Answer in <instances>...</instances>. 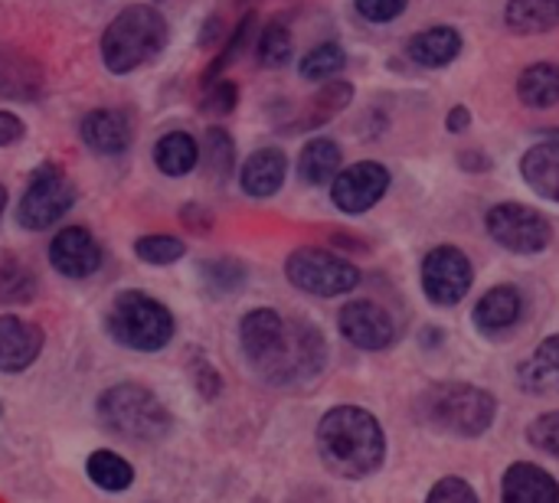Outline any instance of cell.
Here are the masks:
<instances>
[{
  "instance_id": "obj_1",
  "label": "cell",
  "mask_w": 559,
  "mask_h": 503,
  "mask_svg": "<svg viewBox=\"0 0 559 503\" xmlns=\"http://www.w3.org/2000/svg\"><path fill=\"white\" fill-rule=\"evenodd\" d=\"M318 452L331 475L360 481L383 465L386 439L367 409L337 406L318 422Z\"/></svg>"
},
{
  "instance_id": "obj_2",
  "label": "cell",
  "mask_w": 559,
  "mask_h": 503,
  "mask_svg": "<svg viewBox=\"0 0 559 503\" xmlns=\"http://www.w3.org/2000/svg\"><path fill=\"white\" fill-rule=\"evenodd\" d=\"M170 43V26L164 13L151 3L124 7L102 33L98 52L111 75H131L141 65L154 62Z\"/></svg>"
},
{
  "instance_id": "obj_3",
  "label": "cell",
  "mask_w": 559,
  "mask_h": 503,
  "mask_svg": "<svg viewBox=\"0 0 559 503\" xmlns=\"http://www.w3.org/2000/svg\"><path fill=\"white\" fill-rule=\"evenodd\" d=\"M416 412L436 432L459 435V439H478L495 426L498 403L491 393H485L472 383H436L419 396Z\"/></svg>"
},
{
  "instance_id": "obj_4",
  "label": "cell",
  "mask_w": 559,
  "mask_h": 503,
  "mask_svg": "<svg viewBox=\"0 0 559 503\" xmlns=\"http://www.w3.org/2000/svg\"><path fill=\"white\" fill-rule=\"evenodd\" d=\"M269 386H298L318 380L328 367V340L311 321H285L275 344L249 363Z\"/></svg>"
},
{
  "instance_id": "obj_5",
  "label": "cell",
  "mask_w": 559,
  "mask_h": 503,
  "mask_svg": "<svg viewBox=\"0 0 559 503\" xmlns=\"http://www.w3.org/2000/svg\"><path fill=\"white\" fill-rule=\"evenodd\" d=\"M98 419L111 435L128 442H157L174 426L167 406L138 383H118L105 390L98 396Z\"/></svg>"
},
{
  "instance_id": "obj_6",
  "label": "cell",
  "mask_w": 559,
  "mask_h": 503,
  "mask_svg": "<svg viewBox=\"0 0 559 503\" xmlns=\"http://www.w3.org/2000/svg\"><path fill=\"white\" fill-rule=\"evenodd\" d=\"M105 331L128 350L157 354L174 340V314L147 291H121L105 314Z\"/></svg>"
},
{
  "instance_id": "obj_7",
  "label": "cell",
  "mask_w": 559,
  "mask_h": 503,
  "mask_svg": "<svg viewBox=\"0 0 559 503\" xmlns=\"http://www.w3.org/2000/svg\"><path fill=\"white\" fill-rule=\"evenodd\" d=\"M79 200L75 183L62 173L59 164H43L29 173V183L16 206V223L29 232L52 229Z\"/></svg>"
},
{
  "instance_id": "obj_8",
  "label": "cell",
  "mask_w": 559,
  "mask_h": 503,
  "mask_svg": "<svg viewBox=\"0 0 559 503\" xmlns=\"http://www.w3.org/2000/svg\"><path fill=\"white\" fill-rule=\"evenodd\" d=\"M285 278L314 298H337L360 285V268L328 249H295L285 259Z\"/></svg>"
},
{
  "instance_id": "obj_9",
  "label": "cell",
  "mask_w": 559,
  "mask_h": 503,
  "mask_svg": "<svg viewBox=\"0 0 559 503\" xmlns=\"http://www.w3.org/2000/svg\"><path fill=\"white\" fill-rule=\"evenodd\" d=\"M485 229L488 236L514 255H540L554 242V226L550 219L527 203H495L485 213Z\"/></svg>"
},
{
  "instance_id": "obj_10",
  "label": "cell",
  "mask_w": 559,
  "mask_h": 503,
  "mask_svg": "<svg viewBox=\"0 0 559 503\" xmlns=\"http://www.w3.org/2000/svg\"><path fill=\"white\" fill-rule=\"evenodd\" d=\"M423 291L432 304L452 308L475 285V265L459 245H436L423 259Z\"/></svg>"
},
{
  "instance_id": "obj_11",
  "label": "cell",
  "mask_w": 559,
  "mask_h": 503,
  "mask_svg": "<svg viewBox=\"0 0 559 503\" xmlns=\"http://www.w3.org/2000/svg\"><path fill=\"white\" fill-rule=\"evenodd\" d=\"M390 183L393 177L380 160H357L350 167H341L331 180V203L347 216H360L386 196Z\"/></svg>"
},
{
  "instance_id": "obj_12",
  "label": "cell",
  "mask_w": 559,
  "mask_h": 503,
  "mask_svg": "<svg viewBox=\"0 0 559 503\" xmlns=\"http://www.w3.org/2000/svg\"><path fill=\"white\" fill-rule=\"evenodd\" d=\"M337 327L347 344H354L357 350H370V354L386 350L396 340V324H393L390 311L367 298L344 304L337 314Z\"/></svg>"
},
{
  "instance_id": "obj_13",
  "label": "cell",
  "mask_w": 559,
  "mask_h": 503,
  "mask_svg": "<svg viewBox=\"0 0 559 503\" xmlns=\"http://www.w3.org/2000/svg\"><path fill=\"white\" fill-rule=\"evenodd\" d=\"M102 262H105V252L85 226H66L49 242V265L62 278H75V282L92 278L102 268Z\"/></svg>"
},
{
  "instance_id": "obj_14",
  "label": "cell",
  "mask_w": 559,
  "mask_h": 503,
  "mask_svg": "<svg viewBox=\"0 0 559 503\" xmlns=\"http://www.w3.org/2000/svg\"><path fill=\"white\" fill-rule=\"evenodd\" d=\"M82 144L98 157H121L134 144V121L124 108H95L79 121Z\"/></svg>"
},
{
  "instance_id": "obj_15",
  "label": "cell",
  "mask_w": 559,
  "mask_h": 503,
  "mask_svg": "<svg viewBox=\"0 0 559 503\" xmlns=\"http://www.w3.org/2000/svg\"><path fill=\"white\" fill-rule=\"evenodd\" d=\"M46 88V72L43 65L10 46V43H0V98L7 101H36Z\"/></svg>"
},
{
  "instance_id": "obj_16",
  "label": "cell",
  "mask_w": 559,
  "mask_h": 503,
  "mask_svg": "<svg viewBox=\"0 0 559 503\" xmlns=\"http://www.w3.org/2000/svg\"><path fill=\"white\" fill-rule=\"evenodd\" d=\"M43 354V331L33 321L0 314V373H23Z\"/></svg>"
},
{
  "instance_id": "obj_17",
  "label": "cell",
  "mask_w": 559,
  "mask_h": 503,
  "mask_svg": "<svg viewBox=\"0 0 559 503\" xmlns=\"http://www.w3.org/2000/svg\"><path fill=\"white\" fill-rule=\"evenodd\" d=\"M288 177V154L282 147H259L239 167V187L252 200H269L285 187Z\"/></svg>"
},
{
  "instance_id": "obj_18",
  "label": "cell",
  "mask_w": 559,
  "mask_h": 503,
  "mask_svg": "<svg viewBox=\"0 0 559 503\" xmlns=\"http://www.w3.org/2000/svg\"><path fill=\"white\" fill-rule=\"evenodd\" d=\"M462 46L465 39L455 26H429L409 36L406 56L423 69H445L462 56Z\"/></svg>"
},
{
  "instance_id": "obj_19",
  "label": "cell",
  "mask_w": 559,
  "mask_h": 503,
  "mask_svg": "<svg viewBox=\"0 0 559 503\" xmlns=\"http://www.w3.org/2000/svg\"><path fill=\"white\" fill-rule=\"evenodd\" d=\"M521 314H524V295L514 285H495L475 304L472 321L481 334H504L521 321Z\"/></svg>"
},
{
  "instance_id": "obj_20",
  "label": "cell",
  "mask_w": 559,
  "mask_h": 503,
  "mask_svg": "<svg viewBox=\"0 0 559 503\" xmlns=\"http://www.w3.org/2000/svg\"><path fill=\"white\" fill-rule=\"evenodd\" d=\"M501 503H559V484L544 468L518 462L504 475Z\"/></svg>"
},
{
  "instance_id": "obj_21",
  "label": "cell",
  "mask_w": 559,
  "mask_h": 503,
  "mask_svg": "<svg viewBox=\"0 0 559 503\" xmlns=\"http://www.w3.org/2000/svg\"><path fill=\"white\" fill-rule=\"evenodd\" d=\"M518 383L531 396H557L559 393V334L540 340L534 354L521 363Z\"/></svg>"
},
{
  "instance_id": "obj_22",
  "label": "cell",
  "mask_w": 559,
  "mask_h": 503,
  "mask_svg": "<svg viewBox=\"0 0 559 503\" xmlns=\"http://www.w3.org/2000/svg\"><path fill=\"white\" fill-rule=\"evenodd\" d=\"M521 177L540 200L559 203V144L544 137L527 147L521 157Z\"/></svg>"
},
{
  "instance_id": "obj_23",
  "label": "cell",
  "mask_w": 559,
  "mask_h": 503,
  "mask_svg": "<svg viewBox=\"0 0 559 503\" xmlns=\"http://www.w3.org/2000/svg\"><path fill=\"white\" fill-rule=\"evenodd\" d=\"M341 164H344V151H341L337 141L311 137L298 154V177L308 187H324V183H331L337 177Z\"/></svg>"
},
{
  "instance_id": "obj_24",
  "label": "cell",
  "mask_w": 559,
  "mask_h": 503,
  "mask_svg": "<svg viewBox=\"0 0 559 503\" xmlns=\"http://www.w3.org/2000/svg\"><path fill=\"white\" fill-rule=\"evenodd\" d=\"M504 23L518 36H537L559 26V0H508Z\"/></svg>"
},
{
  "instance_id": "obj_25",
  "label": "cell",
  "mask_w": 559,
  "mask_h": 503,
  "mask_svg": "<svg viewBox=\"0 0 559 503\" xmlns=\"http://www.w3.org/2000/svg\"><path fill=\"white\" fill-rule=\"evenodd\" d=\"M518 98L524 108H534V111H547L559 105L557 62H531L518 79Z\"/></svg>"
},
{
  "instance_id": "obj_26",
  "label": "cell",
  "mask_w": 559,
  "mask_h": 503,
  "mask_svg": "<svg viewBox=\"0 0 559 503\" xmlns=\"http://www.w3.org/2000/svg\"><path fill=\"white\" fill-rule=\"evenodd\" d=\"M154 164L164 177H187L200 164V144L187 131H167L154 144Z\"/></svg>"
},
{
  "instance_id": "obj_27",
  "label": "cell",
  "mask_w": 559,
  "mask_h": 503,
  "mask_svg": "<svg viewBox=\"0 0 559 503\" xmlns=\"http://www.w3.org/2000/svg\"><path fill=\"white\" fill-rule=\"evenodd\" d=\"M282 327H285V318H282L278 311H272V308H255V311H249V314L239 321V347H242L246 360L255 363V360L275 344V337L282 334Z\"/></svg>"
},
{
  "instance_id": "obj_28",
  "label": "cell",
  "mask_w": 559,
  "mask_h": 503,
  "mask_svg": "<svg viewBox=\"0 0 559 503\" xmlns=\"http://www.w3.org/2000/svg\"><path fill=\"white\" fill-rule=\"evenodd\" d=\"M350 101H354V85H350V82H337V79H331V82H328V85L311 98V105L305 108V115L298 118V124H295L292 131L321 128V124H328L334 115H341Z\"/></svg>"
},
{
  "instance_id": "obj_29",
  "label": "cell",
  "mask_w": 559,
  "mask_h": 503,
  "mask_svg": "<svg viewBox=\"0 0 559 503\" xmlns=\"http://www.w3.org/2000/svg\"><path fill=\"white\" fill-rule=\"evenodd\" d=\"M200 282L206 295L213 298H229L239 295L249 282V272L239 259H203L200 262Z\"/></svg>"
},
{
  "instance_id": "obj_30",
  "label": "cell",
  "mask_w": 559,
  "mask_h": 503,
  "mask_svg": "<svg viewBox=\"0 0 559 503\" xmlns=\"http://www.w3.org/2000/svg\"><path fill=\"white\" fill-rule=\"evenodd\" d=\"M347 65V52L341 43L328 39V43H318L314 49H308L298 62V72L305 82H331L341 69Z\"/></svg>"
},
{
  "instance_id": "obj_31",
  "label": "cell",
  "mask_w": 559,
  "mask_h": 503,
  "mask_svg": "<svg viewBox=\"0 0 559 503\" xmlns=\"http://www.w3.org/2000/svg\"><path fill=\"white\" fill-rule=\"evenodd\" d=\"M292 49H295V43H292V29H288L285 20H272V23L262 26L259 39H255L259 65H265V69H282V65L292 62Z\"/></svg>"
},
{
  "instance_id": "obj_32",
  "label": "cell",
  "mask_w": 559,
  "mask_h": 503,
  "mask_svg": "<svg viewBox=\"0 0 559 503\" xmlns=\"http://www.w3.org/2000/svg\"><path fill=\"white\" fill-rule=\"evenodd\" d=\"M85 471L102 491H128L134 484V468L115 452H95L88 458Z\"/></svg>"
},
{
  "instance_id": "obj_33",
  "label": "cell",
  "mask_w": 559,
  "mask_h": 503,
  "mask_svg": "<svg viewBox=\"0 0 559 503\" xmlns=\"http://www.w3.org/2000/svg\"><path fill=\"white\" fill-rule=\"evenodd\" d=\"M36 291H39V282H36V272L29 265H23L13 255L0 262V301L26 304L36 298Z\"/></svg>"
},
{
  "instance_id": "obj_34",
  "label": "cell",
  "mask_w": 559,
  "mask_h": 503,
  "mask_svg": "<svg viewBox=\"0 0 559 503\" xmlns=\"http://www.w3.org/2000/svg\"><path fill=\"white\" fill-rule=\"evenodd\" d=\"M252 29H255V13H246L239 23H236V29L226 36V43H223V49H219V56L206 65V72H203V85H210V82H216V79H223V72L242 56V49H246V43H249V36H252Z\"/></svg>"
},
{
  "instance_id": "obj_35",
  "label": "cell",
  "mask_w": 559,
  "mask_h": 503,
  "mask_svg": "<svg viewBox=\"0 0 559 503\" xmlns=\"http://www.w3.org/2000/svg\"><path fill=\"white\" fill-rule=\"evenodd\" d=\"M187 252L183 239L177 236H164V232H151V236H141L134 239V255L144 262V265H174L180 262Z\"/></svg>"
},
{
  "instance_id": "obj_36",
  "label": "cell",
  "mask_w": 559,
  "mask_h": 503,
  "mask_svg": "<svg viewBox=\"0 0 559 503\" xmlns=\"http://www.w3.org/2000/svg\"><path fill=\"white\" fill-rule=\"evenodd\" d=\"M203 157H206V170L216 180H229V173L236 170V144H233V137H229L226 128H210L206 131Z\"/></svg>"
},
{
  "instance_id": "obj_37",
  "label": "cell",
  "mask_w": 559,
  "mask_h": 503,
  "mask_svg": "<svg viewBox=\"0 0 559 503\" xmlns=\"http://www.w3.org/2000/svg\"><path fill=\"white\" fill-rule=\"evenodd\" d=\"M203 98H200V111L206 115H216V118H226L229 111H236L239 105V85L229 82V79H216L210 85H203Z\"/></svg>"
},
{
  "instance_id": "obj_38",
  "label": "cell",
  "mask_w": 559,
  "mask_h": 503,
  "mask_svg": "<svg viewBox=\"0 0 559 503\" xmlns=\"http://www.w3.org/2000/svg\"><path fill=\"white\" fill-rule=\"evenodd\" d=\"M527 442L537 452H544L550 458H559V412H547V416L534 419L531 429H527Z\"/></svg>"
},
{
  "instance_id": "obj_39",
  "label": "cell",
  "mask_w": 559,
  "mask_h": 503,
  "mask_svg": "<svg viewBox=\"0 0 559 503\" xmlns=\"http://www.w3.org/2000/svg\"><path fill=\"white\" fill-rule=\"evenodd\" d=\"M354 7L367 23H393L396 16H403L409 0H354Z\"/></svg>"
},
{
  "instance_id": "obj_40",
  "label": "cell",
  "mask_w": 559,
  "mask_h": 503,
  "mask_svg": "<svg viewBox=\"0 0 559 503\" xmlns=\"http://www.w3.org/2000/svg\"><path fill=\"white\" fill-rule=\"evenodd\" d=\"M426 503H478V494L472 491L468 481L462 478H445L432 488V494L426 498Z\"/></svg>"
},
{
  "instance_id": "obj_41",
  "label": "cell",
  "mask_w": 559,
  "mask_h": 503,
  "mask_svg": "<svg viewBox=\"0 0 559 503\" xmlns=\"http://www.w3.org/2000/svg\"><path fill=\"white\" fill-rule=\"evenodd\" d=\"M23 134H26V124H23L13 111H3V108H0V147L16 144Z\"/></svg>"
},
{
  "instance_id": "obj_42",
  "label": "cell",
  "mask_w": 559,
  "mask_h": 503,
  "mask_svg": "<svg viewBox=\"0 0 559 503\" xmlns=\"http://www.w3.org/2000/svg\"><path fill=\"white\" fill-rule=\"evenodd\" d=\"M459 167H462L465 173H475V177H478V173H488V170L495 167V160H491L485 151L468 147V151H462V154H459Z\"/></svg>"
},
{
  "instance_id": "obj_43",
  "label": "cell",
  "mask_w": 559,
  "mask_h": 503,
  "mask_svg": "<svg viewBox=\"0 0 559 503\" xmlns=\"http://www.w3.org/2000/svg\"><path fill=\"white\" fill-rule=\"evenodd\" d=\"M197 386H200V393H203L206 399H216V396H219V373H216L213 367L200 363V367H197Z\"/></svg>"
},
{
  "instance_id": "obj_44",
  "label": "cell",
  "mask_w": 559,
  "mask_h": 503,
  "mask_svg": "<svg viewBox=\"0 0 559 503\" xmlns=\"http://www.w3.org/2000/svg\"><path fill=\"white\" fill-rule=\"evenodd\" d=\"M180 219H183V223H190V226H193V229H200V232L213 229V213H203L197 203H193V206H183V209H180Z\"/></svg>"
},
{
  "instance_id": "obj_45",
  "label": "cell",
  "mask_w": 559,
  "mask_h": 503,
  "mask_svg": "<svg viewBox=\"0 0 559 503\" xmlns=\"http://www.w3.org/2000/svg\"><path fill=\"white\" fill-rule=\"evenodd\" d=\"M445 128H449L452 134L468 131V128H472V111H468L465 105H455V108L449 111V118H445Z\"/></svg>"
},
{
  "instance_id": "obj_46",
  "label": "cell",
  "mask_w": 559,
  "mask_h": 503,
  "mask_svg": "<svg viewBox=\"0 0 559 503\" xmlns=\"http://www.w3.org/2000/svg\"><path fill=\"white\" fill-rule=\"evenodd\" d=\"M216 36H219V16H213V20L203 23V29H200V46H210Z\"/></svg>"
},
{
  "instance_id": "obj_47",
  "label": "cell",
  "mask_w": 559,
  "mask_h": 503,
  "mask_svg": "<svg viewBox=\"0 0 559 503\" xmlns=\"http://www.w3.org/2000/svg\"><path fill=\"white\" fill-rule=\"evenodd\" d=\"M442 344V331L439 327H426L423 331V347H439Z\"/></svg>"
},
{
  "instance_id": "obj_48",
  "label": "cell",
  "mask_w": 559,
  "mask_h": 503,
  "mask_svg": "<svg viewBox=\"0 0 559 503\" xmlns=\"http://www.w3.org/2000/svg\"><path fill=\"white\" fill-rule=\"evenodd\" d=\"M540 137H547V141H554V144H559V128H547Z\"/></svg>"
},
{
  "instance_id": "obj_49",
  "label": "cell",
  "mask_w": 559,
  "mask_h": 503,
  "mask_svg": "<svg viewBox=\"0 0 559 503\" xmlns=\"http://www.w3.org/2000/svg\"><path fill=\"white\" fill-rule=\"evenodd\" d=\"M3 209H7V190H3V183H0V216H3Z\"/></svg>"
},
{
  "instance_id": "obj_50",
  "label": "cell",
  "mask_w": 559,
  "mask_h": 503,
  "mask_svg": "<svg viewBox=\"0 0 559 503\" xmlns=\"http://www.w3.org/2000/svg\"><path fill=\"white\" fill-rule=\"evenodd\" d=\"M0 412H3V406H0Z\"/></svg>"
}]
</instances>
